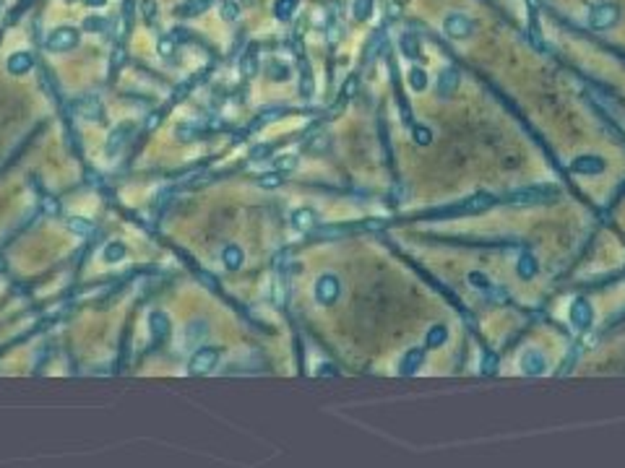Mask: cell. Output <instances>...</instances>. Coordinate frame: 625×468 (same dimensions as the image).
<instances>
[{
	"label": "cell",
	"mask_w": 625,
	"mask_h": 468,
	"mask_svg": "<svg viewBox=\"0 0 625 468\" xmlns=\"http://www.w3.org/2000/svg\"><path fill=\"white\" fill-rule=\"evenodd\" d=\"M555 198H557L555 187L534 185V187H521V190L511 193V196H508V203L511 205H542V203L555 201Z\"/></svg>",
	"instance_id": "6da1fadb"
},
{
	"label": "cell",
	"mask_w": 625,
	"mask_h": 468,
	"mask_svg": "<svg viewBox=\"0 0 625 468\" xmlns=\"http://www.w3.org/2000/svg\"><path fill=\"white\" fill-rule=\"evenodd\" d=\"M589 26L591 29H597V32H605L609 26L617 24V18H620V8H617L615 3H609V0H600V3H594L589 8Z\"/></svg>",
	"instance_id": "7a4b0ae2"
},
{
	"label": "cell",
	"mask_w": 625,
	"mask_h": 468,
	"mask_svg": "<svg viewBox=\"0 0 625 468\" xmlns=\"http://www.w3.org/2000/svg\"><path fill=\"white\" fill-rule=\"evenodd\" d=\"M493 203H495V198L488 196V193H480V196H471L469 201H464V203H459V205L435 211L433 216H466V213H480V211H488Z\"/></svg>",
	"instance_id": "3957f363"
},
{
	"label": "cell",
	"mask_w": 625,
	"mask_h": 468,
	"mask_svg": "<svg viewBox=\"0 0 625 468\" xmlns=\"http://www.w3.org/2000/svg\"><path fill=\"white\" fill-rule=\"evenodd\" d=\"M47 50L52 52H70L78 47V29L73 26H58L55 32H50L47 37Z\"/></svg>",
	"instance_id": "277c9868"
},
{
	"label": "cell",
	"mask_w": 625,
	"mask_h": 468,
	"mask_svg": "<svg viewBox=\"0 0 625 468\" xmlns=\"http://www.w3.org/2000/svg\"><path fill=\"white\" fill-rule=\"evenodd\" d=\"M342 294V281L339 276L334 273H323V276H318L316 281V299L321 305H334L336 299Z\"/></svg>",
	"instance_id": "5b68a950"
},
{
	"label": "cell",
	"mask_w": 625,
	"mask_h": 468,
	"mask_svg": "<svg viewBox=\"0 0 625 468\" xmlns=\"http://www.w3.org/2000/svg\"><path fill=\"white\" fill-rule=\"evenodd\" d=\"M216 362H219V349H214V346H201V349L190 357L188 372L190 374H206L214 369Z\"/></svg>",
	"instance_id": "8992f818"
},
{
	"label": "cell",
	"mask_w": 625,
	"mask_h": 468,
	"mask_svg": "<svg viewBox=\"0 0 625 468\" xmlns=\"http://www.w3.org/2000/svg\"><path fill=\"white\" fill-rule=\"evenodd\" d=\"M443 32L451 37V39H466V37H471V32H474V24H471V18L464 16V13H448L443 21Z\"/></svg>",
	"instance_id": "52a82bcc"
},
{
	"label": "cell",
	"mask_w": 625,
	"mask_h": 468,
	"mask_svg": "<svg viewBox=\"0 0 625 468\" xmlns=\"http://www.w3.org/2000/svg\"><path fill=\"white\" fill-rule=\"evenodd\" d=\"M571 172H576V175H600V172H605V159L594 156V153L576 156L571 162Z\"/></svg>",
	"instance_id": "ba28073f"
},
{
	"label": "cell",
	"mask_w": 625,
	"mask_h": 468,
	"mask_svg": "<svg viewBox=\"0 0 625 468\" xmlns=\"http://www.w3.org/2000/svg\"><path fill=\"white\" fill-rule=\"evenodd\" d=\"M76 112L84 120H92V122H104V107L99 104L97 96H81L76 102Z\"/></svg>",
	"instance_id": "9c48e42d"
},
{
	"label": "cell",
	"mask_w": 625,
	"mask_h": 468,
	"mask_svg": "<svg viewBox=\"0 0 625 468\" xmlns=\"http://www.w3.org/2000/svg\"><path fill=\"white\" fill-rule=\"evenodd\" d=\"M594 320V312H591V305L586 299H576L574 305H571V323L578 328V331H586Z\"/></svg>",
	"instance_id": "30bf717a"
},
{
	"label": "cell",
	"mask_w": 625,
	"mask_h": 468,
	"mask_svg": "<svg viewBox=\"0 0 625 468\" xmlns=\"http://www.w3.org/2000/svg\"><path fill=\"white\" fill-rule=\"evenodd\" d=\"M459 70L456 68H445L440 70V76H438V84H435V94L440 96V99H448L451 94L459 89Z\"/></svg>",
	"instance_id": "8fae6325"
},
{
	"label": "cell",
	"mask_w": 625,
	"mask_h": 468,
	"mask_svg": "<svg viewBox=\"0 0 625 468\" xmlns=\"http://www.w3.org/2000/svg\"><path fill=\"white\" fill-rule=\"evenodd\" d=\"M521 372L524 374H542V372H547V359L542 357V351H537V349L524 351V357H521Z\"/></svg>",
	"instance_id": "7c38bea8"
},
{
	"label": "cell",
	"mask_w": 625,
	"mask_h": 468,
	"mask_svg": "<svg viewBox=\"0 0 625 468\" xmlns=\"http://www.w3.org/2000/svg\"><path fill=\"white\" fill-rule=\"evenodd\" d=\"M133 136V125H120V128H115L107 138V146H104V153L107 156H118L123 146L128 144V138Z\"/></svg>",
	"instance_id": "4fadbf2b"
},
{
	"label": "cell",
	"mask_w": 625,
	"mask_h": 468,
	"mask_svg": "<svg viewBox=\"0 0 625 468\" xmlns=\"http://www.w3.org/2000/svg\"><path fill=\"white\" fill-rule=\"evenodd\" d=\"M149 328H151L154 346H159L162 341L170 339V317L164 315V312H151V315H149Z\"/></svg>",
	"instance_id": "5bb4252c"
},
{
	"label": "cell",
	"mask_w": 625,
	"mask_h": 468,
	"mask_svg": "<svg viewBox=\"0 0 625 468\" xmlns=\"http://www.w3.org/2000/svg\"><path fill=\"white\" fill-rule=\"evenodd\" d=\"M211 6H214V0H182L180 6L175 8V16L196 18V16H201V13H206Z\"/></svg>",
	"instance_id": "9a60e30c"
},
{
	"label": "cell",
	"mask_w": 625,
	"mask_h": 468,
	"mask_svg": "<svg viewBox=\"0 0 625 468\" xmlns=\"http://www.w3.org/2000/svg\"><path fill=\"white\" fill-rule=\"evenodd\" d=\"M422 359H425V349H409L407 354H404L402 362H399V374H404V377L414 374L417 369H420Z\"/></svg>",
	"instance_id": "2e32d148"
},
{
	"label": "cell",
	"mask_w": 625,
	"mask_h": 468,
	"mask_svg": "<svg viewBox=\"0 0 625 468\" xmlns=\"http://www.w3.org/2000/svg\"><path fill=\"white\" fill-rule=\"evenodd\" d=\"M32 65H35V60H32V55H29V52H13V55L8 58V73H11V76L29 73V70H32Z\"/></svg>",
	"instance_id": "e0dca14e"
},
{
	"label": "cell",
	"mask_w": 625,
	"mask_h": 468,
	"mask_svg": "<svg viewBox=\"0 0 625 468\" xmlns=\"http://www.w3.org/2000/svg\"><path fill=\"white\" fill-rule=\"evenodd\" d=\"M316 222H318V216L313 208H297V211L292 213V227H295V229H302V232L313 229Z\"/></svg>",
	"instance_id": "ac0fdd59"
},
{
	"label": "cell",
	"mask_w": 625,
	"mask_h": 468,
	"mask_svg": "<svg viewBox=\"0 0 625 468\" xmlns=\"http://www.w3.org/2000/svg\"><path fill=\"white\" fill-rule=\"evenodd\" d=\"M242 260H245V255H242V250L237 245H227L222 250V263L227 265L230 271H240Z\"/></svg>",
	"instance_id": "d6986e66"
},
{
	"label": "cell",
	"mask_w": 625,
	"mask_h": 468,
	"mask_svg": "<svg viewBox=\"0 0 625 468\" xmlns=\"http://www.w3.org/2000/svg\"><path fill=\"white\" fill-rule=\"evenodd\" d=\"M519 276L521 279H534L537 276V258L531 255V253H524L521 258H519Z\"/></svg>",
	"instance_id": "ffe728a7"
},
{
	"label": "cell",
	"mask_w": 625,
	"mask_h": 468,
	"mask_svg": "<svg viewBox=\"0 0 625 468\" xmlns=\"http://www.w3.org/2000/svg\"><path fill=\"white\" fill-rule=\"evenodd\" d=\"M297 6H300V0H276L274 16L279 18V21H290V18L295 16V11H297Z\"/></svg>",
	"instance_id": "44dd1931"
},
{
	"label": "cell",
	"mask_w": 625,
	"mask_h": 468,
	"mask_svg": "<svg viewBox=\"0 0 625 468\" xmlns=\"http://www.w3.org/2000/svg\"><path fill=\"white\" fill-rule=\"evenodd\" d=\"M240 73H242V78H253L258 73V55H256V50H248L245 55H242V60H240Z\"/></svg>",
	"instance_id": "7402d4cb"
},
{
	"label": "cell",
	"mask_w": 625,
	"mask_h": 468,
	"mask_svg": "<svg viewBox=\"0 0 625 468\" xmlns=\"http://www.w3.org/2000/svg\"><path fill=\"white\" fill-rule=\"evenodd\" d=\"M125 258V245L123 242H110V245H104L102 250V260L104 263H118Z\"/></svg>",
	"instance_id": "603a6c76"
},
{
	"label": "cell",
	"mask_w": 625,
	"mask_h": 468,
	"mask_svg": "<svg viewBox=\"0 0 625 468\" xmlns=\"http://www.w3.org/2000/svg\"><path fill=\"white\" fill-rule=\"evenodd\" d=\"M300 94L302 96H313V89H316V84H313V70L308 68V63L305 60H300Z\"/></svg>",
	"instance_id": "cb8c5ba5"
},
{
	"label": "cell",
	"mask_w": 625,
	"mask_h": 468,
	"mask_svg": "<svg viewBox=\"0 0 625 468\" xmlns=\"http://www.w3.org/2000/svg\"><path fill=\"white\" fill-rule=\"evenodd\" d=\"M402 52L404 55H407V58L409 60H417L420 58V39H417V37L414 34H404L402 37Z\"/></svg>",
	"instance_id": "d4e9b609"
},
{
	"label": "cell",
	"mask_w": 625,
	"mask_h": 468,
	"mask_svg": "<svg viewBox=\"0 0 625 468\" xmlns=\"http://www.w3.org/2000/svg\"><path fill=\"white\" fill-rule=\"evenodd\" d=\"M68 229L73 232V234H92L94 232V224L89 222V219H81V216H70L68 219Z\"/></svg>",
	"instance_id": "484cf974"
},
{
	"label": "cell",
	"mask_w": 625,
	"mask_h": 468,
	"mask_svg": "<svg viewBox=\"0 0 625 468\" xmlns=\"http://www.w3.org/2000/svg\"><path fill=\"white\" fill-rule=\"evenodd\" d=\"M445 339H448V331L443 325H433L428 333V349H438L440 343H445Z\"/></svg>",
	"instance_id": "4316f807"
},
{
	"label": "cell",
	"mask_w": 625,
	"mask_h": 468,
	"mask_svg": "<svg viewBox=\"0 0 625 468\" xmlns=\"http://www.w3.org/2000/svg\"><path fill=\"white\" fill-rule=\"evenodd\" d=\"M206 333H209V325H206L204 320H196V323H193L188 331H185V341H188V343H196V341L204 339Z\"/></svg>",
	"instance_id": "83f0119b"
},
{
	"label": "cell",
	"mask_w": 625,
	"mask_h": 468,
	"mask_svg": "<svg viewBox=\"0 0 625 468\" xmlns=\"http://www.w3.org/2000/svg\"><path fill=\"white\" fill-rule=\"evenodd\" d=\"M268 78H274V81L282 84V81L290 78V68H287L284 63H279V60H271V63H268Z\"/></svg>",
	"instance_id": "f1b7e54d"
},
{
	"label": "cell",
	"mask_w": 625,
	"mask_h": 468,
	"mask_svg": "<svg viewBox=\"0 0 625 468\" xmlns=\"http://www.w3.org/2000/svg\"><path fill=\"white\" fill-rule=\"evenodd\" d=\"M370 11H373V0H352V13H354V18L365 21V18L370 16Z\"/></svg>",
	"instance_id": "f546056e"
},
{
	"label": "cell",
	"mask_w": 625,
	"mask_h": 468,
	"mask_svg": "<svg viewBox=\"0 0 625 468\" xmlns=\"http://www.w3.org/2000/svg\"><path fill=\"white\" fill-rule=\"evenodd\" d=\"M156 50L162 58H175V50H178V39L175 37H162L159 44H156Z\"/></svg>",
	"instance_id": "4dcf8cb0"
},
{
	"label": "cell",
	"mask_w": 625,
	"mask_h": 468,
	"mask_svg": "<svg viewBox=\"0 0 625 468\" xmlns=\"http://www.w3.org/2000/svg\"><path fill=\"white\" fill-rule=\"evenodd\" d=\"M409 84L414 91H425V86H428V73L422 68H411L409 73Z\"/></svg>",
	"instance_id": "1f68e13d"
},
{
	"label": "cell",
	"mask_w": 625,
	"mask_h": 468,
	"mask_svg": "<svg viewBox=\"0 0 625 468\" xmlns=\"http://www.w3.org/2000/svg\"><path fill=\"white\" fill-rule=\"evenodd\" d=\"M141 18H144L149 26L156 24V3L154 0H141Z\"/></svg>",
	"instance_id": "d6a6232c"
},
{
	"label": "cell",
	"mask_w": 625,
	"mask_h": 468,
	"mask_svg": "<svg viewBox=\"0 0 625 468\" xmlns=\"http://www.w3.org/2000/svg\"><path fill=\"white\" fill-rule=\"evenodd\" d=\"M469 284H471V286H474V289H477V291H490V286H493L488 276H485V273H480V271H471V273H469Z\"/></svg>",
	"instance_id": "836d02e7"
},
{
	"label": "cell",
	"mask_w": 625,
	"mask_h": 468,
	"mask_svg": "<svg viewBox=\"0 0 625 468\" xmlns=\"http://www.w3.org/2000/svg\"><path fill=\"white\" fill-rule=\"evenodd\" d=\"M328 146H331V138L326 136V133H321V136L313 138V144H305V148H308L310 153H323Z\"/></svg>",
	"instance_id": "e575fe53"
},
{
	"label": "cell",
	"mask_w": 625,
	"mask_h": 468,
	"mask_svg": "<svg viewBox=\"0 0 625 468\" xmlns=\"http://www.w3.org/2000/svg\"><path fill=\"white\" fill-rule=\"evenodd\" d=\"M198 133H201V128H198V125H180V128H178V138H180V141H185V144H188V141H196Z\"/></svg>",
	"instance_id": "d590c367"
},
{
	"label": "cell",
	"mask_w": 625,
	"mask_h": 468,
	"mask_svg": "<svg viewBox=\"0 0 625 468\" xmlns=\"http://www.w3.org/2000/svg\"><path fill=\"white\" fill-rule=\"evenodd\" d=\"M411 136H414V144H420V146H428L430 141H433V133H430L425 125H417V128L411 130Z\"/></svg>",
	"instance_id": "8d00e7d4"
},
{
	"label": "cell",
	"mask_w": 625,
	"mask_h": 468,
	"mask_svg": "<svg viewBox=\"0 0 625 468\" xmlns=\"http://www.w3.org/2000/svg\"><path fill=\"white\" fill-rule=\"evenodd\" d=\"M295 167H297V156H290V153H287V156H279V159H276V170L279 172H292Z\"/></svg>",
	"instance_id": "74e56055"
},
{
	"label": "cell",
	"mask_w": 625,
	"mask_h": 468,
	"mask_svg": "<svg viewBox=\"0 0 625 468\" xmlns=\"http://www.w3.org/2000/svg\"><path fill=\"white\" fill-rule=\"evenodd\" d=\"M271 151H274L271 146H256V148L250 151V159H253V162H261L266 156H271Z\"/></svg>",
	"instance_id": "f35d334b"
},
{
	"label": "cell",
	"mask_w": 625,
	"mask_h": 468,
	"mask_svg": "<svg viewBox=\"0 0 625 468\" xmlns=\"http://www.w3.org/2000/svg\"><path fill=\"white\" fill-rule=\"evenodd\" d=\"M222 18H224V21H235V18H237V6L227 0V3L222 6Z\"/></svg>",
	"instance_id": "ab89813d"
},
{
	"label": "cell",
	"mask_w": 625,
	"mask_h": 468,
	"mask_svg": "<svg viewBox=\"0 0 625 468\" xmlns=\"http://www.w3.org/2000/svg\"><path fill=\"white\" fill-rule=\"evenodd\" d=\"M258 182H261V187H279L282 185V177H279V175H264Z\"/></svg>",
	"instance_id": "60d3db41"
},
{
	"label": "cell",
	"mask_w": 625,
	"mask_h": 468,
	"mask_svg": "<svg viewBox=\"0 0 625 468\" xmlns=\"http://www.w3.org/2000/svg\"><path fill=\"white\" fill-rule=\"evenodd\" d=\"M104 26H107V21H102V18H89V21L84 24V29L86 32H97V29H102L104 32Z\"/></svg>",
	"instance_id": "b9f144b4"
},
{
	"label": "cell",
	"mask_w": 625,
	"mask_h": 468,
	"mask_svg": "<svg viewBox=\"0 0 625 468\" xmlns=\"http://www.w3.org/2000/svg\"><path fill=\"white\" fill-rule=\"evenodd\" d=\"M482 372H485V374L495 372V357H493V354H488V357H485V367H482Z\"/></svg>",
	"instance_id": "7bdbcfd3"
},
{
	"label": "cell",
	"mask_w": 625,
	"mask_h": 468,
	"mask_svg": "<svg viewBox=\"0 0 625 468\" xmlns=\"http://www.w3.org/2000/svg\"><path fill=\"white\" fill-rule=\"evenodd\" d=\"M318 374H321V377H331V374H336V367L334 365H321V367H318Z\"/></svg>",
	"instance_id": "ee69618b"
},
{
	"label": "cell",
	"mask_w": 625,
	"mask_h": 468,
	"mask_svg": "<svg viewBox=\"0 0 625 468\" xmlns=\"http://www.w3.org/2000/svg\"><path fill=\"white\" fill-rule=\"evenodd\" d=\"M86 6H92V8H102V6H107V0H84Z\"/></svg>",
	"instance_id": "f6af8a7d"
}]
</instances>
